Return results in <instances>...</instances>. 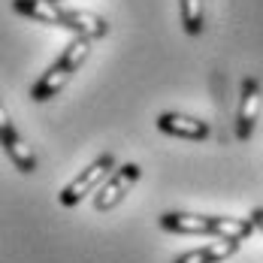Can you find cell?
Listing matches in <instances>:
<instances>
[{"label": "cell", "instance_id": "6da1fadb", "mask_svg": "<svg viewBox=\"0 0 263 263\" xmlns=\"http://www.w3.org/2000/svg\"><path fill=\"white\" fill-rule=\"evenodd\" d=\"M88 54H91V40L73 36V40L67 43V49L58 54V61H54L40 79L33 82L30 100H33V103H49L52 97H58V94L67 88V82L76 76V70L88 61Z\"/></svg>", "mask_w": 263, "mask_h": 263}, {"label": "cell", "instance_id": "7a4b0ae2", "mask_svg": "<svg viewBox=\"0 0 263 263\" xmlns=\"http://www.w3.org/2000/svg\"><path fill=\"white\" fill-rule=\"evenodd\" d=\"M115 173V158L106 152V155H100V158L94 160V163H88L85 170H82L79 176L73 179V182L67 184L61 194H58V203L64 206V209H73V206H79L82 200L94 191V187H100V184L109 179Z\"/></svg>", "mask_w": 263, "mask_h": 263}, {"label": "cell", "instance_id": "3957f363", "mask_svg": "<svg viewBox=\"0 0 263 263\" xmlns=\"http://www.w3.org/2000/svg\"><path fill=\"white\" fill-rule=\"evenodd\" d=\"M136 179H139V166H136V163H124V166H118V170H115V173L97 187V194H94V209L97 212L115 209V206L130 194V187H133Z\"/></svg>", "mask_w": 263, "mask_h": 263}, {"label": "cell", "instance_id": "277c9868", "mask_svg": "<svg viewBox=\"0 0 263 263\" xmlns=\"http://www.w3.org/2000/svg\"><path fill=\"white\" fill-rule=\"evenodd\" d=\"M0 142H3V152L9 155L12 166H15L18 173H25V176L36 173V155H33V148L22 139V133L15 130V124H12L9 115L0 118Z\"/></svg>", "mask_w": 263, "mask_h": 263}, {"label": "cell", "instance_id": "5b68a950", "mask_svg": "<svg viewBox=\"0 0 263 263\" xmlns=\"http://www.w3.org/2000/svg\"><path fill=\"white\" fill-rule=\"evenodd\" d=\"M158 224L179 236H215V215H197V212H163Z\"/></svg>", "mask_w": 263, "mask_h": 263}, {"label": "cell", "instance_id": "8992f818", "mask_svg": "<svg viewBox=\"0 0 263 263\" xmlns=\"http://www.w3.org/2000/svg\"><path fill=\"white\" fill-rule=\"evenodd\" d=\"M257 115H260V82L254 76L242 82V94H239V112H236V136L242 142L251 139L254 124H257Z\"/></svg>", "mask_w": 263, "mask_h": 263}, {"label": "cell", "instance_id": "52a82bcc", "mask_svg": "<svg viewBox=\"0 0 263 263\" xmlns=\"http://www.w3.org/2000/svg\"><path fill=\"white\" fill-rule=\"evenodd\" d=\"M158 130L166 136H179V139H206L209 136V124L194 118V115H184V112H160L158 115Z\"/></svg>", "mask_w": 263, "mask_h": 263}, {"label": "cell", "instance_id": "ba28073f", "mask_svg": "<svg viewBox=\"0 0 263 263\" xmlns=\"http://www.w3.org/2000/svg\"><path fill=\"white\" fill-rule=\"evenodd\" d=\"M61 27L70 30L73 36H85V40H103L109 33L106 18L88 12V9H61Z\"/></svg>", "mask_w": 263, "mask_h": 263}, {"label": "cell", "instance_id": "9c48e42d", "mask_svg": "<svg viewBox=\"0 0 263 263\" xmlns=\"http://www.w3.org/2000/svg\"><path fill=\"white\" fill-rule=\"evenodd\" d=\"M236 251H239V242H233V239H215V242H206L203 248L179 254L173 263H221L227 257H233Z\"/></svg>", "mask_w": 263, "mask_h": 263}, {"label": "cell", "instance_id": "30bf717a", "mask_svg": "<svg viewBox=\"0 0 263 263\" xmlns=\"http://www.w3.org/2000/svg\"><path fill=\"white\" fill-rule=\"evenodd\" d=\"M12 9L36 25L61 27V6L52 0H12Z\"/></svg>", "mask_w": 263, "mask_h": 263}, {"label": "cell", "instance_id": "8fae6325", "mask_svg": "<svg viewBox=\"0 0 263 263\" xmlns=\"http://www.w3.org/2000/svg\"><path fill=\"white\" fill-rule=\"evenodd\" d=\"M254 221L251 218H224V215H215V239H233L242 242L254 233Z\"/></svg>", "mask_w": 263, "mask_h": 263}, {"label": "cell", "instance_id": "7c38bea8", "mask_svg": "<svg viewBox=\"0 0 263 263\" xmlns=\"http://www.w3.org/2000/svg\"><path fill=\"white\" fill-rule=\"evenodd\" d=\"M179 18H182L184 33L200 36L203 27H206V9H203V0H179Z\"/></svg>", "mask_w": 263, "mask_h": 263}, {"label": "cell", "instance_id": "4fadbf2b", "mask_svg": "<svg viewBox=\"0 0 263 263\" xmlns=\"http://www.w3.org/2000/svg\"><path fill=\"white\" fill-rule=\"evenodd\" d=\"M251 221H254V227L263 233V209H254V212H251Z\"/></svg>", "mask_w": 263, "mask_h": 263}, {"label": "cell", "instance_id": "5bb4252c", "mask_svg": "<svg viewBox=\"0 0 263 263\" xmlns=\"http://www.w3.org/2000/svg\"><path fill=\"white\" fill-rule=\"evenodd\" d=\"M52 3H58V0H52Z\"/></svg>", "mask_w": 263, "mask_h": 263}]
</instances>
